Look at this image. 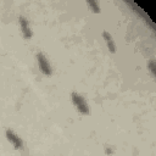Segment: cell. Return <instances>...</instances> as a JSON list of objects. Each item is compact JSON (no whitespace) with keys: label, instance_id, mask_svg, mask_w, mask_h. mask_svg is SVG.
Wrapping results in <instances>:
<instances>
[{"label":"cell","instance_id":"cell-7","mask_svg":"<svg viewBox=\"0 0 156 156\" xmlns=\"http://www.w3.org/2000/svg\"><path fill=\"white\" fill-rule=\"evenodd\" d=\"M149 71L151 72L152 76L156 74V71H155V61H154V60H150V61H149Z\"/></svg>","mask_w":156,"mask_h":156},{"label":"cell","instance_id":"cell-5","mask_svg":"<svg viewBox=\"0 0 156 156\" xmlns=\"http://www.w3.org/2000/svg\"><path fill=\"white\" fill-rule=\"evenodd\" d=\"M102 38L105 40V44L107 46V49L111 51V52H115L116 51V44H115V40L112 38V35L107 32V30H104L102 32Z\"/></svg>","mask_w":156,"mask_h":156},{"label":"cell","instance_id":"cell-2","mask_svg":"<svg viewBox=\"0 0 156 156\" xmlns=\"http://www.w3.org/2000/svg\"><path fill=\"white\" fill-rule=\"evenodd\" d=\"M35 57H37V62H38V66H39V69L41 71V73L44 76H51L52 68H51V65H50L48 57L45 56V54L44 52H38Z\"/></svg>","mask_w":156,"mask_h":156},{"label":"cell","instance_id":"cell-4","mask_svg":"<svg viewBox=\"0 0 156 156\" xmlns=\"http://www.w3.org/2000/svg\"><path fill=\"white\" fill-rule=\"evenodd\" d=\"M18 23H20V28H21V32H22V35L24 37V39H27V40L32 39L33 32H32L28 20L24 16H18Z\"/></svg>","mask_w":156,"mask_h":156},{"label":"cell","instance_id":"cell-6","mask_svg":"<svg viewBox=\"0 0 156 156\" xmlns=\"http://www.w3.org/2000/svg\"><path fill=\"white\" fill-rule=\"evenodd\" d=\"M87 5L91 9L93 12H95V13H99L100 12V5H99L98 1H87Z\"/></svg>","mask_w":156,"mask_h":156},{"label":"cell","instance_id":"cell-3","mask_svg":"<svg viewBox=\"0 0 156 156\" xmlns=\"http://www.w3.org/2000/svg\"><path fill=\"white\" fill-rule=\"evenodd\" d=\"M5 136L6 139L10 141V144H12V146L16 149V150H22L23 146H24V143L22 140V138L16 134L12 129H6L5 130Z\"/></svg>","mask_w":156,"mask_h":156},{"label":"cell","instance_id":"cell-1","mask_svg":"<svg viewBox=\"0 0 156 156\" xmlns=\"http://www.w3.org/2000/svg\"><path fill=\"white\" fill-rule=\"evenodd\" d=\"M71 99H72V102L74 105V107L77 108V111L82 115H89V105L88 102L85 101V98L77 93V91H73L71 94Z\"/></svg>","mask_w":156,"mask_h":156}]
</instances>
